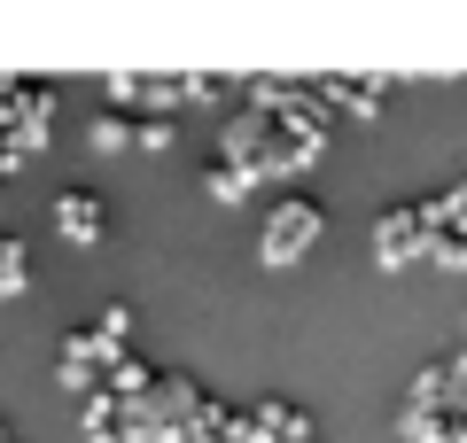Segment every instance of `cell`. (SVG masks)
Masks as SVG:
<instances>
[{"mask_svg": "<svg viewBox=\"0 0 467 443\" xmlns=\"http://www.w3.org/2000/svg\"><path fill=\"white\" fill-rule=\"evenodd\" d=\"M312 233H319V202H288V211L273 218V233H265V264L304 257V249H312Z\"/></svg>", "mask_w": 467, "mask_h": 443, "instance_id": "6da1fadb", "label": "cell"}, {"mask_svg": "<svg viewBox=\"0 0 467 443\" xmlns=\"http://www.w3.org/2000/svg\"><path fill=\"white\" fill-rule=\"evenodd\" d=\"M211 195H218V202H242V195H250V180H242V171H226V164H218V171H211Z\"/></svg>", "mask_w": 467, "mask_h": 443, "instance_id": "7a4b0ae2", "label": "cell"}, {"mask_svg": "<svg viewBox=\"0 0 467 443\" xmlns=\"http://www.w3.org/2000/svg\"><path fill=\"white\" fill-rule=\"evenodd\" d=\"M63 226H70V233H94L101 218H94V202H86V195H70V202H63Z\"/></svg>", "mask_w": 467, "mask_h": 443, "instance_id": "3957f363", "label": "cell"}]
</instances>
